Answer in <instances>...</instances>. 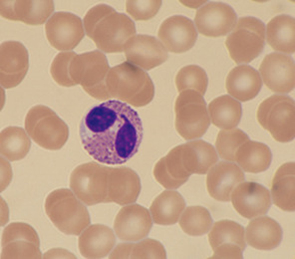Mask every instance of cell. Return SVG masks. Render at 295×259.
<instances>
[{"label":"cell","mask_w":295,"mask_h":259,"mask_svg":"<svg viewBox=\"0 0 295 259\" xmlns=\"http://www.w3.org/2000/svg\"><path fill=\"white\" fill-rule=\"evenodd\" d=\"M83 146L94 160L109 165L124 164L138 152L143 136L137 112L126 103L110 99L91 108L79 129Z\"/></svg>","instance_id":"1"},{"label":"cell","mask_w":295,"mask_h":259,"mask_svg":"<svg viewBox=\"0 0 295 259\" xmlns=\"http://www.w3.org/2000/svg\"><path fill=\"white\" fill-rule=\"evenodd\" d=\"M87 35L100 49L122 52L136 33L134 23L111 7L99 4L91 8L84 19Z\"/></svg>","instance_id":"2"},{"label":"cell","mask_w":295,"mask_h":259,"mask_svg":"<svg viewBox=\"0 0 295 259\" xmlns=\"http://www.w3.org/2000/svg\"><path fill=\"white\" fill-rule=\"evenodd\" d=\"M260 125L276 141L285 143L295 136V104L288 96L274 95L264 100L256 113Z\"/></svg>","instance_id":"3"},{"label":"cell","mask_w":295,"mask_h":259,"mask_svg":"<svg viewBox=\"0 0 295 259\" xmlns=\"http://www.w3.org/2000/svg\"><path fill=\"white\" fill-rule=\"evenodd\" d=\"M44 207L51 222L66 234L79 235L90 223L86 209L65 190L50 192L46 199Z\"/></svg>","instance_id":"4"},{"label":"cell","mask_w":295,"mask_h":259,"mask_svg":"<svg viewBox=\"0 0 295 259\" xmlns=\"http://www.w3.org/2000/svg\"><path fill=\"white\" fill-rule=\"evenodd\" d=\"M264 40V24L256 18L248 16L239 19L225 44L230 57L236 63H247L262 52Z\"/></svg>","instance_id":"5"},{"label":"cell","mask_w":295,"mask_h":259,"mask_svg":"<svg viewBox=\"0 0 295 259\" xmlns=\"http://www.w3.org/2000/svg\"><path fill=\"white\" fill-rule=\"evenodd\" d=\"M177 126L186 140L200 138L210 124L206 104L203 96L193 90L180 92L175 104Z\"/></svg>","instance_id":"6"},{"label":"cell","mask_w":295,"mask_h":259,"mask_svg":"<svg viewBox=\"0 0 295 259\" xmlns=\"http://www.w3.org/2000/svg\"><path fill=\"white\" fill-rule=\"evenodd\" d=\"M63 124L49 107L37 105L31 108L25 118L24 126L33 140L41 147L54 150L61 146Z\"/></svg>","instance_id":"7"},{"label":"cell","mask_w":295,"mask_h":259,"mask_svg":"<svg viewBox=\"0 0 295 259\" xmlns=\"http://www.w3.org/2000/svg\"><path fill=\"white\" fill-rule=\"evenodd\" d=\"M244 228L237 223L224 220L215 222L208 235L213 251L211 258L242 259L246 247Z\"/></svg>","instance_id":"8"},{"label":"cell","mask_w":295,"mask_h":259,"mask_svg":"<svg viewBox=\"0 0 295 259\" xmlns=\"http://www.w3.org/2000/svg\"><path fill=\"white\" fill-rule=\"evenodd\" d=\"M266 86L279 94L288 93L295 86V64L290 56L277 52L267 55L259 69Z\"/></svg>","instance_id":"9"},{"label":"cell","mask_w":295,"mask_h":259,"mask_svg":"<svg viewBox=\"0 0 295 259\" xmlns=\"http://www.w3.org/2000/svg\"><path fill=\"white\" fill-rule=\"evenodd\" d=\"M47 39L51 45L59 50L76 46L84 36L81 19L71 13H55L45 25Z\"/></svg>","instance_id":"10"},{"label":"cell","mask_w":295,"mask_h":259,"mask_svg":"<svg viewBox=\"0 0 295 259\" xmlns=\"http://www.w3.org/2000/svg\"><path fill=\"white\" fill-rule=\"evenodd\" d=\"M28 51L21 43L8 41L0 46V84L9 89L19 85L29 68Z\"/></svg>","instance_id":"11"},{"label":"cell","mask_w":295,"mask_h":259,"mask_svg":"<svg viewBox=\"0 0 295 259\" xmlns=\"http://www.w3.org/2000/svg\"><path fill=\"white\" fill-rule=\"evenodd\" d=\"M237 19L233 9L226 4L211 2L196 12L194 21L199 33L205 36L217 37L225 35L233 28Z\"/></svg>","instance_id":"12"},{"label":"cell","mask_w":295,"mask_h":259,"mask_svg":"<svg viewBox=\"0 0 295 259\" xmlns=\"http://www.w3.org/2000/svg\"><path fill=\"white\" fill-rule=\"evenodd\" d=\"M231 198L235 210L248 219L265 214L271 205L268 190L252 182L239 184L232 192Z\"/></svg>","instance_id":"13"},{"label":"cell","mask_w":295,"mask_h":259,"mask_svg":"<svg viewBox=\"0 0 295 259\" xmlns=\"http://www.w3.org/2000/svg\"><path fill=\"white\" fill-rule=\"evenodd\" d=\"M152 225V217L148 209L139 205L131 204L119 211L115 220L114 229L120 239L136 241L146 237Z\"/></svg>","instance_id":"14"},{"label":"cell","mask_w":295,"mask_h":259,"mask_svg":"<svg viewBox=\"0 0 295 259\" xmlns=\"http://www.w3.org/2000/svg\"><path fill=\"white\" fill-rule=\"evenodd\" d=\"M158 36L167 50L181 53L193 47L197 38V33L192 20L182 16L175 15L163 22Z\"/></svg>","instance_id":"15"},{"label":"cell","mask_w":295,"mask_h":259,"mask_svg":"<svg viewBox=\"0 0 295 259\" xmlns=\"http://www.w3.org/2000/svg\"><path fill=\"white\" fill-rule=\"evenodd\" d=\"M124 50L127 61L145 71L160 65L168 57L164 46L155 37L147 35L133 37Z\"/></svg>","instance_id":"16"},{"label":"cell","mask_w":295,"mask_h":259,"mask_svg":"<svg viewBox=\"0 0 295 259\" xmlns=\"http://www.w3.org/2000/svg\"><path fill=\"white\" fill-rule=\"evenodd\" d=\"M54 9L52 0L0 1L1 16L30 25L43 24Z\"/></svg>","instance_id":"17"},{"label":"cell","mask_w":295,"mask_h":259,"mask_svg":"<svg viewBox=\"0 0 295 259\" xmlns=\"http://www.w3.org/2000/svg\"><path fill=\"white\" fill-rule=\"evenodd\" d=\"M244 179V173L236 164L220 161L211 169L207 175V190L215 200L229 202L234 189Z\"/></svg>","instance_id":"18"},{"label":"cell","mask_w":295,"mask_h":259,"mask_svg":"<svg viewBox=\"0 0 295 259\" xmlns=\"http://www.w3.org/2000/svg\"><path fill=\"white\" fill-rule=\"evenodd\" d=\"M175 149L182 167L190 176L206 174L218 159L214 147L201 139L188 142Z\"/></svg>","instance_id":"19"},{"label":"cell","mask_w":295,"mask_h":259,"mask_svg":"<svg viewBox=\"0 0 295 259\" xmlns=\"http://www.w3.org/2000/svg\"><path fill=\"white\" fill-rule=\"evenodd\" d=\"M116 239L113 230L101 224L87 227L80 234L78 246L82 256L89 259H99L106 256L113 248Z\"/></svg>","instance_id":"20"},{"label":"cell","mask_w":295,"mask_h":259,"mask_svg":"<svg viewBox=\"0 0 295 259\" xmlns=\"http://www.w3.org/2000/svg\"><path fill=\"white\" fill-rule=\"evenodd\" d=\"M262 86V80L259 73L247 65H238L232 69L226 81V87L228 93L243 102L255 98Z\"/></svg>","instance_id":"21"},{"label":"cell","mask_w":295,"mask_h":259,"mask_svg":"<svg viewBox=\"0 0 295 259\" xmlns=\"http://www.w3.org/2000/svg\"><path fill=\"white\" fill-rule=\"evenodd\" d=\"M246 230V239L248 244L260 250H268L276 248L282 238V231L279 224L266 216L251 220Z\"/></svg>","instance_id":"22"},{"label":"cell","mask_w":295,"mask_h":259,"mask_svg":"<svg viewBox=\"0 0 295 259\" xmlns=\"http://www.w3.org/2000/svg\"><path fill=\"white\" fill-rule=\"evenodd\" d=\"M295 163L289 162L277 170L272 180L271 192L274 204L283 211L295 209Z\"/></svg>","instance_id":"23"},{"label":"cell","mask_w":295,"mask_h":259,"mask_svg":"<svg viewBox=\"0 0 295 259\" xmlns=\"http://www.w3.org/2000/svg\"><path fill=\"white\" fill-rule=\"evenodd\" d=\"M267 40L274 50L288 54L295 51V18L286 14L277 16L268 23Z\"/></svg>","instance_id":"24"},{"label":"cell","mask_w":295,"mask_h":259,"mask_svg":"<svg viewBox=\"0 0 295 259\" xmlns=\"http://www.w3.org/2000/svg\"><path fill=\"white\" fill-rule=\"evenodd\" d=\"M185 206V201L179 192L166 190L155 198L150 207V211L154 223L169 225L177 222Z\"/></svg>","instance_id":"25"},{"label":"cell","mask_w":295,"mask_h":259,"mask_svg":"<svg viewBox=\"0 0 295 259\" xmlns=\"http://www.w3.org/2000/svg\"><path fill=\"white\" fill-rule=\"evenodd\" d=\"M272 154L266 144L249 139L237 150L235 162L246 172L257 173L266 170L271 163Z\"/></svg>","instance_id":"26"},{"label":"cell","mask_w":295,"mask_h":259,"mask_svg":"<svg viewBox=\"0 0 295 259\" xmlns=\"http://www.w3.org/2000/svg\"><path fill=\"white\" fill-rule=\"evenodd\" d=\"M208 108L212 123L220 128L224 130L235 128L241 120V104L228 95L214 99L209 103Z\"/></svg>","instance_id":"27"},{"label":"cell","mask_w":295,"mask_h":259,"mask_svg":"<svg viewBox=\"0 0 295 259\" xmlns=\"http://www.w3.org/2000/svg\"><path fill=\"white\" fill-rule=\"evenodd\" d=\"M31 145L30 138L21 127L10 126L0 133V154L11 161L23 158L29 152Z\"/></svg>","instance_id":"28"},{"label":"cell","mask_w":295,"mask_h":259,"mask_svg":"<svg viewBox=\"0 0 295 259\" xmlns=\"http://www.w3.org/2000/svg\"><path fill=\"white\" fill-rule=\"evenodd\" d=\"M212 222L210 214L205 207L200 206L187 207L182 214L179 224L184 232L194 236L207 233Z\"/></svg>","instance_id":"29"},{"label":"cell","mask_w":295,"mask_h":259,"mask_svg":"<svg viewBox=\"0 0 295 259\" xmlns=\"http://www.w3.org/2000/svg\"><path fill=\"white\" fill-rule=\"evenodd\" d=\"M175 82L179 92L190 89L203 96L207 87L208 80L203 69L196 65H189L179 70L176 77Z\"/></svg>","instance_id":"30"},{"label":"cell","mask_w":295,"mask_h":259,"mask_svg":"<svg viewBox=\"0 0 295 259\" xmlns=\"http://www.w3.org/2000/svg\"><path fill=\"white\" fill-rule=\"evenodd\" d=\"M249 139L247 135L239 128L221 130L218 134L215 145L222 159L235 162V154L238 148Z\"/></svg>","instance_id":"31"},{"label":"cell","mask_w":295,"mask_h":259,"mask_svg":"<svg viewBox=\"0 0 295 259\" xmlns=\"http://www.w3.org/2000/svg\"><path fill=\"white\" fill-rule=\"evenodd\" d=\"M18 240L28 241L39 247L40 241L37 232L32 226L25 223H11L3 231L1 240L2 247L10 242Z\"/></svg>","instance_id":"32"},{"label":"cell","mask_w":295,"mask_h":259,"mask_svg":"<svg viewBox=\"0 0 295 259\" xmlns=\"http://www.w3.org/2000/svg\"><path fill=\"white\" fill-rule=\"evenodd\" d=\"M39 247L32 243L23 240L10 242L3 247L1 259H41Z\"/></svg>","instance_id":"33"},{"label":"cell","mask_w":295,"mask_h":259,"mask_svg":"<svg viewBox=\"0 0 295 259\" xmlns=\"http://www.w3.org/2000/svg\"><path fill=\"white\" fill-rule=\"evenodd\" d=\"M161 2V0H127L126 10L135 20H147L156 14Z\"/></svg>","instance_id":"34"},{"label":"cell","mask_w":295,"mask_h":259,"mask_svg":"<svg viewBox=\"0 0 295 259\" xmlns=\"http://www.w3.org/2000/svg\"><path fill=\"white\" fill-rule=\"evenodd\" d=\"M165 250L159 241L152 239H146L134 243L131 259H165Z\"/></svg>","instance_id":"35"},{"label":"cell","mask_w":295,"mask_h":259,"mask_svg":"<svg viewBox=\"0 0 295 259\" xmlns=\"http://www.w3.org/2000/svg\"><path fill=\"white\" fill-rule=\"evenodd\" d=\"M134 244L131 243L118 244L111 253L109 258L110 259L130 258Z\"/></svg>","instance_id":"36"},{"label":"cell","mask_w":295,"mask_h":259,"mask_svg":"<svg viewBox=\"0 0 295 259\" xmlns=\"http://www.w3.org/2000/svg\"><path fill=\"white\" fill-rule=\"evenodd\" d=\"M43 259H75V256L68 250L63 248H55L46 252Z\"/></svg>","instance_id":"37"},{"label":"cell","mask_w":295,"mask_h":259,"mask_svg":"<svg viewBox=\"0 0 295 259\" xmlns=\"http://www.w3.org/2000/svg\"><path fill=\"white\" fill-rule=\"evenodd\" d=\"M1 226L5 225L9 220V211L6 203L3 200L2 208L1 207L0 215Z\"/></svg>","instance_id":"38"}]
</instances>
